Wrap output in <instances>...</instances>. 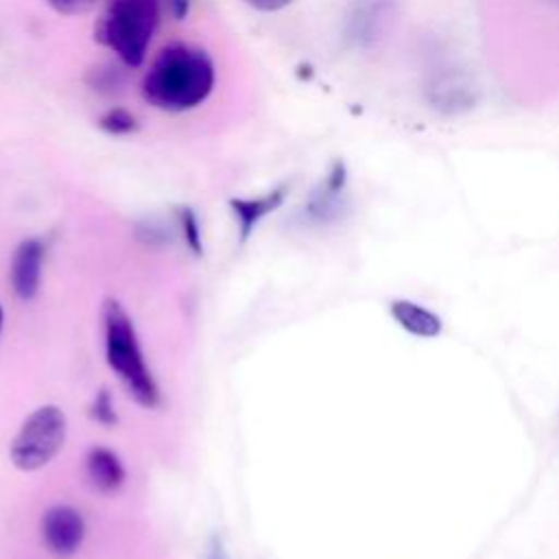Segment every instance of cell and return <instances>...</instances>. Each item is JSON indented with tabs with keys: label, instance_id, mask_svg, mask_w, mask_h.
Returning <instances> with one entry per match:
<instances>
[{
	"label": "cell",
	"instance_id": "e0dca14e",
	"mask_svg": "<svg viewBox=\"0 0 559 559\" xmlns=\"http://www.w3.org/2000/svg\"><path fill=\"white\" fill-rule=\"evenodd\" d=\"M61 15H81L94 7V0H46Z\"/></svg>",
	"mask_w": 559,
	"mask_h": 559
},
{
	"label": "cell",
	"instance_id": "6da1fadb",
	"mask_svg": "<svg viewBox=\"0 0 559 559\" xmlns=\"http://www.w3.org/2000/svg\"><path fill=\"white\" fill-rule=\"evenodd\" d=\"M214 87V63L203 48L166 46L148 68L142 96L164 111H188L201 105Z\"/></svg>",
	"mask_w": 559,
	"mask_h": 559
},
{
	"label": "cell",
	"instance_id": "603a6c76",
	"mask_svg": "<svg viewBox=\"0 0 559 559\" xmlns=\"http://www.w3.org/2000/svg\"><path fill=\"white\" fill-rule=\"evenodd\" d=\"M546 2H550V4H559V0H546Z\"/></svg>",
	"mask_w": 559,
	"mask_h": 559
},
{
	"label": "cell",
	"instance_id": "44dd1931",
	"mask_svg": "<svg viewBox=\"0 0 559 559\" xmlns=\"http://www.w3.org/2000/svg\"><path fill=\"white\" fill-rule=\"evenodd\" d=\"M170 13L175 15V20H183L190 11V0H168Z\"/></svg>",
	"mask_w": 559,
	"mask_h": 559
},
{
	"label": "cell",
	"instance_id": "30bf717a",
	"mask_svg": "<svg viewBox=\"0 0 559 559\" xmlns=\"http://www.w3.org/2000/svg\"><path fill=\"white\" fill-rule=\"evenodd\" d=\"M85 476L92 489L100 493H114L122 487L127 469L120 456L107 445H92L85 454Z\"/></svg>",
	"mask_w": 559,
	"mask_h": 559
},
{
	"label": "cell",
	"instance_id": "ba28073f",
	"mask_svg": "<svg viewBox=\"0 0 559 559\" xmlns=\"http://www.w3.org/2000/svg\"><path fill=\"white\" fill-rule=\"evenodd\" d=\"M345 183H347V170H345V164L338 159L332 164L328 177L308 197L304 205V218L314 225H325L336 221L345 207V197H343Z\"/></svg>",
	"mask_w": 559,
	"mask_h": 559
},
{
	"label": "cell",
	"instance_id": "5bb4252c",
	"mask_svg": "<svg viewBox=\"0 0 559 559\" xmlns=\"http://www.w3.org/2000/svg\"><path fill=\"white\" fill-rule=\"evenodd\" d=\"M135 238L146 247H166L173 242L175 231L159 218H144L135 225Z\"/></svg>",
	"mask_w": 559,
	"mask_h": 559
},
{
	"label": "cell",
	"instance_id": "52a82bcc",
	"mask_svg": "<svg viewBox=\"0 0 559 559\" xmlns=\"http://www.w3.org/2000/svg\"><path fill=\"white\" fill-rule=\"evenodd\" d=\"M44 258L46 245L39 238H26L15 247L9 266V282L17 299L31 301L37 297L41 286Z\"/></svg>",
	"mask_w": 559,
	"mask_h": 559
},
{
	"label": "cell",
	"instance_id": "2e32d148",
	"mask_svg": "<svg viewBox=\"0 0 559 559\" xmlns=\"http://www.w3.org/2000/svg\"><path fill=\"white\" fill-rule=\"evenodd\" d=\"M107 135H127V133H133L138 131V120L131 111L122 109V107H114V109H107L98 122H96Z\"/></svg>",
	"mask_w": 559,
	"mask_h": 559
},
{
	"label": "cell",
	"instance_id": "7c38bea8",
	"mask_svg": "<svg viewBox=\"0 0 559 559\" xmlns=\"http://www.w3.org/2000/svg\"><path fill=\"white\" fill-rule=\"evenodd\" d=\"M432 92H435V96H432L435 107H441L448 111H459L461 107L465 109L474 103L469 83H465L463 79H456V76H445V79L437 81Z\"/></svg>",
	"mask_w": 559,
	"mask_h": 559
},
{
	"label": "cell",
	"instance_id": "9c48e42d",
	"mask_svg": "<svg viewBox=\"0 0 559 559\" xmlns=\"http://www.w3.org/2000/svg\"><path fill=\"white\" fill-rule=\"evenodd\" d=\"M286 194H288V186L282 183L260 197H249V199H242V197H234L229 199V210L236 218V225H238V240L240 242H247L249 236L253 234V229L258 227V223L273 214L284 201H286Z\"/></svg>",
	"mask_w": 559,
	"mask_h": 559
},
{
	"label": "cell",
	"instance_id": "5b68a950",
	"mask_svg": "<svg viewBox=\"0 0 559 559\" xmlns=\"http://www.w3.org/2000/svg\"><path fill=\"white\" fill-rule=\"evenodd\" d=\"M395 15V0H354L345 17V37L358 48H369L389 33Z\"/></svg>",
	"mask_w": 559,
	"mask_h": 559
},
{
	"label": "cell",
	"instance_id": "7402d4cb",
	"mask_svg": "<svg viewBox=\"0 0 559 559\" xmlns=\"http://www.w3.org/2000/svg\"><path fill=\"white\" fill-rule=\"evenodd\" d=\"M2 323H4V310H2V304H0V334H2Z\"/></svg>",
	"mask_w": 559,
	"mask_h": 559
},
{
	"label": "cell",
	"instance_id": "d6986e66",
	"mask_svg": "<svg viewBox=\"0 0 559 559\" xmlns=\"http://www.w3.org/2000/svg\"><path fill=\"white\" fill-rule=\"evenodd\" d=\"M247 7L255 9V11H264V13H273L280 11L284 7H288L293 0H242Z\"/></svg>",
	"mask_w": 559,
	"mask_h": 559
},
{
	"label": "cell",
	"instance_id": "4fadbf2b",
	"mask_svg": "<svg viewBox=\"0 0 559 559\" xmlns=\"http://www.w3.org/2000/svg\"><path fill=\"white\" fill-rule=\"evenodd\" d=\"M175 214H177V227L181 231V238H183L188 251L194 258H201L203 255V238H201V225H199L197 212L190 205H179L175 210Z\"/></svg>",
	"mask_w": 559,
	"mask_h": 559
},
{
	"label": "cell",
	"instance_id": "9a60e30c",
	"mask_svg": "<svg viewBox=\"0 0 559 559\" xmlns=\"http://www.w3.org/2000/svg\"><path fill=\"white\" fill-rule=\"evenodd\" d=\"M87 415L92 421H96L103 428H114L118 424V413H116V404L114 397L109 393V389H98L87 406Z\"/></svg>",
	"mask_w": 559,
	"mask_h": 559
},
{
	"label": "cell",
	"instance_id": "277c9868",
	"mask_svg": "<svg viewBox=\"0 0 559 559\" xmlns=\"http://www.w3.org/2000/svg\"><path fill=\"white\" fill-rule=\"evenodd\" d=\"M68 419L61 406H37L17 428L9 443V459L20 472H37L46 467L63 448Z\"/></svg>",
	"mask_w": 559,
	"mask_h": 559
},
{
	"label": "cell",
	"instance_id": "8fae6325",
	"mask_svg": "<svg viewBox=\"0 0 559 559\" xmlns=\"http://www.w3.org/2000/svg\"><path fill=\"white\" fill-rule=\"evenodd\" d=\"M389 312H391L393 321L413 336L435 338L441 332V319L432 310H428L411 299L391 301Z\"/></svg>",
	"mask_w": 559,
	"mask_h": 559
},
{
	"label": "cell",
	"instance_id": "3957f363",
	"mask_svg": "<svg viewBox=\"0 0 559 559\" xmlns=\"http://www.w3.org/2000/svg\"><path fill=\"white\" fill-rule=\"evenodd\" d=\"M157 20L159 0H109L94 26V37L135 68L146 57Z\"/></svg>",
	"mask_w": 559,
	"mask_h": 559
},
{
	"label": "cell",
	"instance_id": "8992f818",
	"mask_svg": "<svg viewBox=\"0 0 559 559\" xmlns=\"http://www.w3.org/2000/svg\"><path fill=\"white\" fill-rule=\"evenodd\" d=\"M44 546L59 559L79 552L85 539L83 513L70 504H52L41 513L39 522Z\"/></svg>",
	"mask_w": 559,
	"mask_h": 559
},
{
	"label": "cell",
	"instance_id": "ffe728a7",
	"mask_svg": "<svg viewBox=\"0 0 559 559\" xmlns=\"http://www.w3.org/2000/svg\"><path fill=\"white\" fill-rule=\"evenodd\" d=\"M205 559H229L227 550H225V544L218 535H214L210 539V546H207V552H205Z\"/></svg>",
	"mask_w": 559,
	"mask_h": 559
},
{
	"label": "cell",
	"instance_id": "7a4b0ae2",
	"mask_svg": "<svg viewBox=\"0 0 559 559\" xmlns=\"http://www.w3.org/2000/svg\"><path fill=\"white\" fill-rule=\"evenodd\" d=\"M100 314L105 334V360L109 369L118 376L135 404L148 411L157 408L162 402V393L144 360L133 319L114 297H107L103 301Z\"/></svg>",
	"mask_w": 559,
	"mask_h": 559
},
{
	"label": "cell",
	"instance_id": "ac0fdd59",
	"mask_svg": "<svg viewBox=\"0 0 559 559\" xmlns=\"http://www.w3.org/2000/svg\"><path fill=\"white\" fill-rule=\"evenodd\" d=\"M92 74H94V81H92V85H94V90L98 87H118L120 85V81H122V76H120V72H118V68H111V66H105V68H94L92 70Z\"/></svg>",
	"mask_w": 559,
	"mask_h": 559
}]
</instances>
